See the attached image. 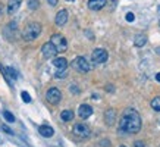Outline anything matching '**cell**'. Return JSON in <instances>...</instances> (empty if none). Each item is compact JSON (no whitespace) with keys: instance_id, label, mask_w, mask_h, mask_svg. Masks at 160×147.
<instances>
[{"instance_id":"277c9868","label":"cell","mask_w":160,"mask_h":147,"mask_svg":"<svg viewBox=\"0 0 160 147\" xmlns=\"http://www.w3.org/2000/svg\"><path fill=\"white\" fill-rule=\"evenodd\" d=\"M50 41L54 44V47L58 49L59 53L66 52V49H68V41H66V38H65L63 35H60V34L52 35V40H50Z\"/></svg>"},{"instance_id":"2e32d148","label":"cell","mask_w":160,"mask_h":147,"mask_svg":"<svg viewBox=\"0 0 160 147\" xmlns=\"http://www.w3.org/2000/svg\"><path fill=\"white\" fill-rule=\"evenodd\" d=\"M147 43V35L146 34H137L135 38H134V44H135L137 47H142V46H146Z\"/></svg>"},{"instance_id":"4316f807","label":"cell","mask_w":160,"mask_h":147,"mask_svg":"<svg viewBox=\"0 0 160 147\" xmlns=\"http://www.w3.org/2000/svg\"><path fill=\"white\" fill-rule=\"evenodd\" d=\"M2 129H5V131L8 132V134H12V129H9V128L6 127V125H2Z\"/></svg>"},{"instance_id":"ba28073f","label":"cell","mask_w":160,"mask_h":147,"mask_svg":"<svg viewBox=\"0 0 160 147\" xmlns=\"http://www.w3.org/2000/svg\"><path fill=\"white\" fill-rule=\"evenodd\" d=\"M46 99H47V102L52 103V104H58V103L60 102V99H62V93L59 91L58 88L53 87L46 93Z\"/></svg>"},{"instance_id":"cb8c5ba5","label":"cell","mask_w":160,"mask_h":147,"mask_svg":"<svg viewBox=\"0 0 160 147\" xmlns=\"http://www.w3.org/2000/svg\"><path fill=\"white\" fill-rule=\"evenodd\" d=\"M54 77H56V78H65V77H66V71H58Z\"/></svg>"},{"instance_id":"5bb4252c","label":"cell","mask_w":160,"mask_h":147,"mask_svg":"<svg viewBox=\"0 0 160 147\" xmlns=\"http://www.w3.org/2000/svg\"><path fill=\"white\" fill-rule=\"evenodd\" d=\"M21 3H22V0H9V3H8V12H9V15H13L16 10L19 9Z\"/></svg>"},{"instance_id":"ac0fdd59","label":"cell","mask_w":160,"mask_h":147,"mask_svg":"<svg viewBox=\"0 0 160 147\" xmlns=\"http://www.w3.org/2000/svg\"><path fill=\"white\" fill-rule=\"evenodd\" d=\"M151 108H153L154 112H160V96H157V97L151 100Z\"/></svg>"},{"instance_id":"7c38bea8","label":"cell","mask_w":160,"mask_h":147,"mask_svg":"<svg viewBox=\"0 0 160 147\" xmlns=\"http://www.w3.org/2000/svg\"><path fill=\"white\" fill-rule=\"evenodd\" d=\"M106 6V0H88V8L91 10H100Z\"/></svg>"},{"instance_id":"83f0119b","label":"cell","mask_w":160,"mask_h":147,"mask_svg":"<svg viewBox=\"0 0 160 147\" xmlns=\"http://www.w3.org/2000/svg\"><path fill=\"white\" fill-rule=\"evenodd\" d=\"M71 91H73V93H79V90H78L77 87H73V85L71 87Z\"/></svg>"},{"instance_id":"7402d4cb","label":"cell","mask_w":160,"mask_h":147,"mask_svg":"<svg viewBox=\"0 0 160 147\" xmlns=\"http://www.w3.org/2000/svg\"><path fill=\"white\" fill-rule=\"evenodd\" d=\"M21 97H22V100H24L25 103L31 102V97H29V94L27 93V91H22V93H21Z\"/></svg>"},{"instance_id":"8992f818","label":"cell","mask_w":160,"mask_h":147,"mask_svg":"<svg viewBox=\"0 0 160 147\" xmlns=\"http://www.w3.org/2000/svg\"><path fill=\"white\" fill-rule=\"evenodd\" d=\"M41 53H43V56L46 59H53L59 52H58V49L54 47V44L52 43V41H49V43L43 44V47H41Z\"/></svg>"},{"instance_id":"f1b7e54d","label":"cell","mask_w":160,"mask_h":147,"mask_svg":"<svg viewBox=\"0 0 160 147\" xmlns=\"http://www.w3.org/2000/svg\"><path fill=\"white\" fill-rule=\"evenodd\" d=\"M110 3H112V5H110V9H113V8H115V5H116V0H112Z\"/></svg>"},{"instance_id":"ffe728a7","label":"cell","mask_w":160,"mask_h":147,"mask_svg":"<svg viewBox=\"0 0 160 147\" xmlns=\"http://www.w3.org/2000/svg\"><path fill=\"white\" fill-rule=\"evenodd\" d=\"M3 118H5L8 122H15V116L10 112H8V110H5V112H3Z\"/></svg>"},{"instance_id":"52a82bcc","label":"cell","mask_w":160,"mask_h":147,"mask_svg":"<svg viewBox=\"0 0 160 147\" xmlns=\"http://www.w3.org/2000/svg\"><path fill=\"white\" fill-rule=\"evenodd\" d=\"M107 58H109V54H107V52L104 49H96L91 54V59L94 63H104Z\"/></svg>"},{"instance_id":"f546056e","label":"cell","mask_w":160,"mask_h":147,"mask_svg":"<svg viewBox=\"0 0 160 147\" xmlns=\"http://www.w3.org/2000/svg\"><path fill=\"white\" fill-rule=\"evenodd\" d=\"M156 81H159V83H160V72L156 74Z\"/></svg>"},{"instance_id":"8fae6325","label":"cell","mask_w":160,"mask_h":147,"mask_svg":"<svg viewBox=\"0 0 160 147\" xmlns=\"http://www.w3.org/2000/svg\"><path fill=\"white\" fill-rule=\"evenodd\" d=\"M104 121H106L107 125H113L115 121H116V110L115 109H107L106 113H104Z\"/></svg>"},{"instance_id":"4fadbf2b","label":"cell","mask_w":160,"mask_h":147,"mask_svg":"<svg viewBox=\"0 0 160 147\" xmlns=\"http://www.w3.org/2000/svg\"><path fill=\"white\" fill-rule=\"evenodd\" d=\"M38 132H40V135H43V137L46 138H50V137H53V128L49 127V125H41V127H38Z\"/></svg>"},{"instance_id":"7a4b0ae2","label":"cell","mask_w":160,"mask_h":147,"mask_svg":"<svg viewBox=\"0 0 160 147\" xmlns=\"http://www.w3.org/2000/svg\"><path fill=\"white\" fill-rule=\"evenodd\" d=\"M40 34H41V25H40L38 22H32V24H29L25 27L24 33H22V37H24L25 40L31 41V40L37 38Z\"/></svg>"},{"instance_id":"d4e9b609","label":"cell","mask_w":160,"mask_h":147,"mask_svg":"<svg viewBox=\"0 0 160 147\" xmlns=\"http://www.w3.org/2000/svg\"><path fill=\"white\" fill-rule=\"evenodd\" d=\"M47 2H49V5H50V6H56V5H58L59 0H47Z\"/></svg>"},{"instance_id":"3957f363","label":"cell","mask_w":160,"mask_h":147,"mask_svg":"<svg viewBox=\"0 0 160 147\" xmlns=\"http://www.w3.org/2000/svg\"><path fill=\"white\" fill-rule=\"evenodd\" d=\"M72 68L75 69V71H78V72H81V74H87L91 66H90V62H88L84 56H78V58L73 59Z\"/></svg>"},{"instance_id":"5b68a950","label":"cell","mask_w":160,"mask_h":147,"mask_svg":"<svg viewBox=\"0 0 160 147\" xmlns=\"http://www.w3.org/2000/svg\"><path fill=\"white\" fill-rule=\"evenodd\" d=\"M73 134L79 138H88L90 134H91V129H90V127L85 125V124H77V125L73 127Z\"/></svg>"},{"instance_id":"9c48e42d","label":"cell","mask_w":160,"mask_h":147,"mask_svg":"<svg viewBox=\"0 0 160 147\" xmlns=\"http://www.w3.org/2000/svg\"><path fill=\"white\" fill-rule=\"evenodd\" d=\"M54 22H56L58 27H63V25L68 22V10H65V9L59 10L56 18H54Z\"/></svg>"},{"instance_id":"e0dca14e","label":"cell","mask_w":160,"mask_h":147,"mask_svg":"<svg viewBox=\"0 0 160 147\" xmlns=\"http://www.w3.org/2000/svg\"><path fill=\"white\" fill-rule=\"evenodd\" d=\"M60 118H62V121H65V122H69V121H72L73 119V112L72 110H63L62 113H60Z\"/></svg>"},{"instance_id":"9a60e30c","label":"cell","mask_w":160,"mask_h":147,"mask_svg":"<svg viewBox=\"0 0 160 147\" xmlns=\"http://www.w3.org/2000/svg\"><path fill=\"white\" fill-rule=\"evenodd\" d=\"M53 65L59 69V71H65L66 66H68V60H66L65 58H56L53 60Z\"/></svg>"},{"instance_id":"6da1fadb","label":"cell","mask_w":160,"mask_h":147,"mask_svg":"<svg viewBox=\"0 0 160 147\" xmlns=\"http://www.w3.org/2000/svg\"><path fill=\"white\" fill-rule=\"evenodd\" d=\"M141 129V116L135 109H125L119 121V132L122 134H137Z\"/></svg>"},{"instance_id":"484cf974","label":"cell","mask_w":160,"mask_h":147,"mask_svg":"<svg viewBox=\"0 0 160 147\" xmlns=\"http://www.w3.org/2000/svg\"><path fill=\"white\" fill-rule=\"evenodd\" d=\"M135 147H146V144L142 141H135Z\"/></svg>"},{"instance_id":"30bf717a","label":"cell","mask_w":160,"mask_h":147,"mask_svg":"<svg viewBox=\"0 0 160 147\" xmlns=\"http://www.w3.org/2000/svg\"><path fill=\"white\" fill-rule=\"evenodd\" d=\"M91 113H92V108L90 106V104H81L79 109H78V115H79V118H82V119L90 118L91 116Z\"/></svg>"},{"instance_id":"603a6c76","label":"cell","mask_w":160,"mask_h":147,"mask_svg":"<svg viewBox=\"0 0 160 147\" xmlns=\"http://www.w3.org/2000/svg\"><path fill=\"white\" fill-rule=\"evenodd\" d=\"M125 18H126V21H128V22H134V21H135V15L132 13V12H128Z\"/></svg>"},{"instance_id":"44dd1931","label":"cell","mask_w":160,"mask_h":147,"mask_svg":"<svg viewBox=\"0 0 160 147\" xmlns=\"http://www.w3.org/2000/svg\"><path fill=\"white\" fill-rule=\"evenodd\" d=\"M6 72H9V75L12 77L13 79L18 78V74H16V71H15L13 68H6Z\"/></svg>"},{"instance_id":"d6986e66","label":"cell","mask_w":160,"mask_h":147,"mask_svg":"<svg viewBox=\"0 0 160 147\" xmlns=\"http://www.w3.org/2000/svg\"><path fill=\"white\" fill-rule=\"evenodd\" d=\"M38 6H40V0H28V8L31 10L38 9Z\"/></svg>"},{"instance_id":"1f68e13d","label":"cell","mask_w":160,"mask_h":147,"mask_svg":"<svg viewBox=\"0 0 160 147\" xmlns=\"http://www.w3.org/2000/svg\"><path fill=\"white\" fill-rule=\"evenodd\" d=\"M121 147H125V146H121Z\"/></svg>"},{"instance_id":"4dcf8cb0","label":"cell","mask_w":160,"mask_h":147,"mask_svg":"<svg viewBox=\"0 0 160 147\" xmlns=\"http://www.w3.org/2000/svg\"><path fill=\"white\" fill-rule=\"evenodd\" d=\"M159 25H160V21H159Z\"/></svg>"}]
</instances>
